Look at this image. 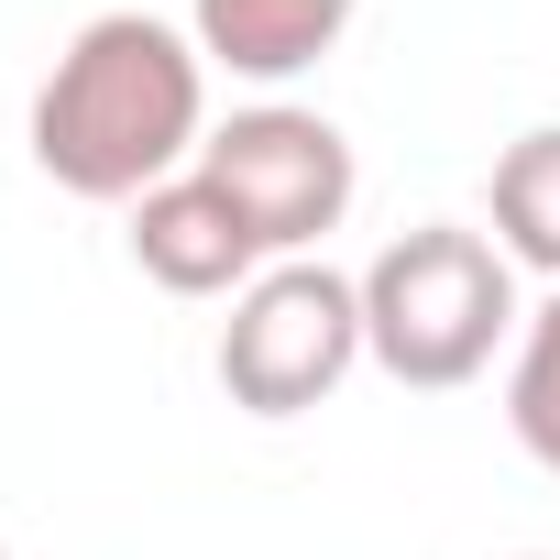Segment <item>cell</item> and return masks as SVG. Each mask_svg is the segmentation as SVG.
I'll return each instance as SVG.
<instances>
[{
	"mask_svg": "<svg viewBox=\"0 0 560 560\" xmlns=\"http://www.w3.org/2000/svg\"><path fill=\"white\" fill-rule=\"evenodd\" d=\"M198 143H209V56H198V34H176L154 12L78 23L34 89V165L67 198L132 209L165 176H187Z\"/></svg>",
	"mask_w": 560,
	"mask_h": 560,
	"instance_id": "cell-1",
	"label": "cell"
},
{
	"mask_svg": "<svg viewBox=\"0 0 560 560\" xmlns=\"http://www.w3.org/2000/svg\"><path fill=\"white\" fill-rule=\"evenodd\" d=\"M505 330H527L516 319V264L462 220H418L363 264V363H385L418 396L472 385Z\"/></svg>",
	"mask_w": 560,
	"mask_h": 560,
	"instance_id": "cell-2",
	"label": "cell"
},
{
	"mask_svg": "<svg viewBox=\"0 0 560 560\" xmlns=\"http://www.w3.org/2000/svg\"><path fill=\"white\" fill-rule=\"evenodd\" d=\"M363 363V275L330 264H264L220 319V385L253 418H308L341 396V374Z\"/></svg>",
	"mask_w": 560,
	"mask_h": 560,
	"instance_id": "cell-3",
	"label": "cell"
},
{
	"mask_svg": "<svg viewBox=\"0 0 560 560\" xmlns=\"http://www.w3.org/2000/svg\"><path fill=\"white\" fill-rule=\"evenodd\" d=\"M198 176L253 220V242H264V264H298V253H319L330 231H341V209H352V143H341V121H319V110H298V100H264V110H231L209 143H198Z\"/></svg>",
	"mask_w": 560,
	"mask_h": 560,
	"instance_id": "cell-4",
	"label": "cell"
},
{
	"mask_svg": "<svg viewBox=\"0 0 560 560\" xmlns=\"http://www.w3.org/2000/svg\"><path fill=\"white\" fill-rule=\"evenodd\" d=\"M132 264L154 275L165 298H242L253 275H264V242H253V220L187 165V176H165L154 198H132Z\"/></svg>",
	"mask_w": 560,
	"mask_h": 560,
	"instance_id": "cell-5",
	"label": "cell"
},
{
	"mask_svg": "<svg viewBox=\"0 0 560 560\" xmlns=\"http://www.w3.org/2000/svg\"><path fill=\"white\" fill-rule=\"evenodd\" d=\"M352 12H363V0H198L187 34H198L209 67H231L253 89H287V78H308L352 34Z\"/></svg>",
	"mask_w": 560,
	"mask_h": 560,
	"instance_id": "cell-6",
	"label": "cell"
},
{
	"mask_svg": "<svg viewBox=\"0 0 560 560\" xmlns=\"http://www.w3.org/2000/svg\"><path fill=\"white\" fill-rule=\"evenodd\" d=\"M494 253L560 287V121H538L494 154Z\"/></svg>",
	"mask_w": 560,
	"mask_h": 560,
	"instance_id": "cell-7",
	"label": "cell"
},
{
	"mask_svg": "<svg viewBox=\"0 0 560 560\" xmlns=\"http://www.w3.org/2000/svg\"><path fill=\"white\" fill-rule=\"evenodd\" d=\"M505 429L527 440L538 472H560V287L527 308L516 330V374H505Z\"/></svg>",
	"mask_w": 560,
	"mask_h": 560,
	"instance_id": "cell-8",
	"label": "cell"
},
{
	"mask_svg": "<svg viewBox=\"0 0 560 560\" xmlns=\"http://www.w3.org/2000/svg\"><path fill=\"white\" fill-rule=\"evenodd\" d=\"M0 560H12V549H0Z\"/></svg>",
	"mask_w": 560,
	"mask_h": 560,
	"instance_id": "cell-9",
	"label": "cell"
},
{
	"mask_svg": "<svg viewBox=\"0 0 560 560\" xmlns=\"http://www.w3.org/2000/svg\"><path fill=\"white\" fill-rule=\"evenodd\" d=\"M527 560H538V549H527Z\"/></svg>",
	"mask_w": 560,
	"mask_h": 560,
	"instance_id": "cell-10",
	"label": "cell"
}]
</instances>
